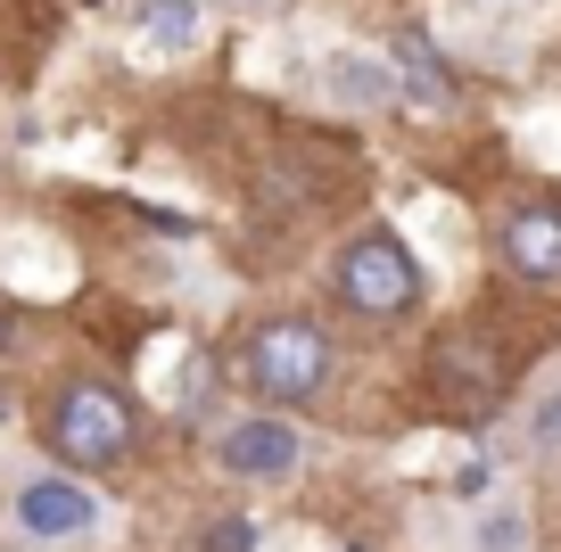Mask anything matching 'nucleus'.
<instances>
[{"instance_id": "7ed1b4c3", "label": "nucleus", "mask_w": 561, "mask_h": 552, "mask_svg": "<svg viewBox=\"0 0 561 552\" xmlns=\"http://www.w3.org/2000/svg\"><path fill=\"white\" fill-rule=\"evenodd\" d=\"M231 380H240L248 413H280L298 421L306 404L331 396L339 380V338L322 313H298V306H264L256 322L231 338Z\"/></svg>"}, {"instance_id": "6e6552de", "label": "nucleus", "mask_w": 561, "mask_h": 552, "mask_svg": "<svg viewBox=\"0 0 561 552\" xmlns=\"http://www.w3.org/2000/svg\"><path fill=\"white\" fill-rule=\"evenodd\" d=\"M380 67L397 74V100H413V107H455V100H462L455 58L430 42V25H397V34H388V50H380Z\"/></svg>"}, {"instance_id": "ddd939ff", "label": "nucleus", "mask_w": 561, "mask_h": 552, "mask_svg": "<svg viewBox=\"0 0 561 552\" xmlns=\"http://www.w3.org/2000/svg\"><path fill=\"white\" fill-rule=\"evenodd\" d=\"M198 552H256V519H248V511L198 519Z\"/></svg>"}, {"instance_id": "dca6fc26", "label": "nucleus", "mask_w": 561, "mask_h": 552, "mask_svg": "<svg viewBox=\"0 0 561 552\" xmlns=\"http://www.w3.org/2000/svg\"><path fill=\"white\" fill-rule=\"evenodd\" d=\"M198 9H248V0H198Z\"/></svg>"}, {"instance_id": "f03ea898", "label": "nucleus", "mask_w": 561, "mask_h": 552, "mask_svg": "<svg viewBox=\"0 0 561 552\" xmlns=\"http://www.w3.org/2000/svg\"><path fill=\"white\" fill-rule=\"evenodd\" d=\"M520 363H528V346L512 330H495L488 313H455L421 346V413L438 429L488 437L512 413V396H520Z\"/></svg>"}, {"instance_id": "f3484780", "label": "nucleus", "mask_w": 561, "mask_h": 552, "mask_svg": "<svg viewBox=\"0 0 561 552\" xmlns=\"http://www.w3.org/2000/svg\"><path fill=\"white\" fill-rule=\"evenodd\" d=\"M339 552H371V544H339Z\"/></svg>"}, {"instance_id": "39448f33", "label": "nucleus", "mask_w": 561, "mask_h": 552, "mask_svg": "<svg viewBox=\"0 0 561 552\" xmlns=\"http://www.w3.org/2000/svg\"><path fill=\"white\" fill-rule=\"evenodd\" d=\"M488 256L512 289L528 297H561V182H537V191L504 198L488 223Z\"/></svg>"}, {"instance_id": "1a4fd4ad", "label": "nucleus", "mask_w": 561, "mask_h": 552, "mask_svg": "<svg viewBox=\"0 0 561 552\" xmlns=\"http://www.w3.org/2000/svg\"><path fill=\"white\" fill-rule=\"evenodd\" d=\"M322 91H331L347 116H388V107H404L397 74H388L380 58H364V50H331V58H322Z\"/></svg>"}, {"instance_id": "423d86ee", "label": "nucleus", "mask_w": 561, "mask_h": 552, "mask_svg": "<svg viewBox=\"0 0 561 552\" xmlns=\"http://www.w3.org/2000/svg\"><path fill=\"white\" fill-rule=\"evenodd\" d=\"M215 470L240 486H289L306 470V429L280 413H240L215 429Z\"/></svg>"}, {"instance_id": "f8f14e48", "label": "nucleus", "mask_w": 561, "mask_h": 552, "mask_svg": "<svg viewBox=\"0 0 561 552\" xmlns=\"http://www.w3.org/2000/svg\"><path fill=\"white\" fill-rule=\"evenodd\" d=\"M520 437H528V453H545V462L561 453V388H537V396H528Z\"/></svg>"}, {"instance_id": "0eeeda50", "label": "nucleus", "mask_w": 561, "mask_h": 552, "mask_svg": "<svg viewBox=\"0 0 561 552\" xmlns=\"http://www.w3.org/2000/svg\"><path fill=\"white\" fill-rule=\"evenodd\" d=\"M9 519H18L34 544H83V536H100V486L67 479V470H34V479H18V495H9Z\"/></svg>"}, {"instance_id": "20e7f679", "label": "nucleus", "mask_w": 561, "mask_h": 552, "mask_svg": "<svg viewBox=\"0 0 561 552\" xmlns=\"http://www.w3.org/2000/svg\"><path fill=\"white\" fill-rule=\"evenodd\" d=\"M322 297L355 330H397L430 306V264H421V248L397 223H355L322 256Z\"/></svg>"}, {"instance_id": "4468645a", "label": "nucleus", "mask_w": 561, "mask_h": 552, "mask_svg": "<svg viewBox=\"0 0 561 552\" xmlns=\"http://www.w3.org/2000/svg\"><path fill=\"white\" fill-rule=\"evenodd\" d=\"M446 495H455L462 511H479V503H495V462H488V453H471V462H462L455 479H446Z\"/></svg>"}, {"instance_id": "9b49d317", "label": "nucleus", "mask_w": 561, "mask_h": 552, "mask_svg": "<svg viewBox=\"0 0 561 552\" xmlns=\"http://www.w3.org/2000/svg\"><path fill=\"white\" fill-rule=\"evenodd\" d=\"M537 544V519L520 503H479L471 511V552H528Z\"/></svg>"}, {"instance_id": "f257e3e1", "label": "nucleus", "mask_w": 561, "mask_h": 552, "mask_svg": "<svg viewBox=\"0 0 561 552\" xmlns=\"http://www.w3.org/2000/svg\"><path fill=\"white\" fill-rule=\"evenodd\" d=\"M34 446H42V470H67V479L91 486L149 446V413L124 380L91 371V363H67L34 396Z\"/></svg>"}, {"instance_id": "9d476101", "label": "nucleus", "mask_w": 561, "mask_h": 552, "mask_svg": "<svg viewBox=\"0 0 561 552\" xmlns=\"http://www.w3.org/2000/svg\"><path fill=\"white\" fill-rule=\"evenodd\" d=\"M133 34L149 42V50H198V42H207V9H198V0H140Z\"/></svg>"}, {"instance_id": "2eb2a0df", "label": "nucleus", "mask_w": 561, "mask_h": 552, "mask_svg": "<svg viewBox=\"0 0 561 552\" xmlns=\"http://www.w3.org/2000/svg\"><path fill=\"white\" fill-rule=\"evenodd\" d=\"M18 338H25V313H18V297L0 289V363L18 355Z\"/></svg>"}]
</instances>
